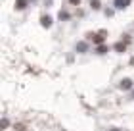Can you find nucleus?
<instances>
[{"instance_id": "f257e3e1", "label": "nucleus", "mask_w": 134, "mask_h": 131, "mask_svg": "<svg viewBox=\"0 0 134 131\" xmlns=\"http://www.w3.org/2000/svg\"><path fill=\"white\" fill-rule=\"evenodd\" d=\"M40 23H42L44 27H50V25H52V17H50V16H42V17H40Z\"/></svg>"}, {"instance_id": "f03ea898", "label": "nucleus", "mask_w": 134, "mask_h": 131, "mask_svg": "<svg viewBox=\"0 0 134 131\" xmlns=\"http://www.w3.org/2000/svg\"><path fill=\"white\" fill-rule=\"evenodd\" d=\"M119 87H121V89H130V87H132V79H123Z\"/></svg>"}, {"instance_id": "7ed1b4c3", "label": "nucleus", "mask_w": 134, "mask_h": 131, "mask_svg": "<svg viewBox=\"0 0 134 131\" xmlns=\"http://www.w3.org/2000/svg\"><path fill=\"white\" fill-rule=\"evenodd\" d=\"M129 4H130V0H115V6H117V8H126Z\"/></svg>"}, {"instance_id": "20e7f679", "label": "nucleus", "mask_w": 134, "mask_h": 131, "mask_svg": "<svg viewBox=\"0 0 134 131\" xmlns=\"http://www.w3.org/2000/svg\"><path fill=\"white\" fill-rule=\"evenodd\" d=\"M92 39H94L96 42H102L103 39H105V31H102V33H98V35H92Z\"/></svg>"}, {"instance_id": "39448f33", "label": "nucleus", "mask_w": 134, "mask_h": 131, "mask_svg": "<svg viewBox=\"0 0 134 131\" xmlns=\"http://www.w3.org/2000/svg\"><path fill=\"white\" fill-rule=\"evenodd\" d=\"M77 50H79V52H86V50H88V45H86L84 41L79 42V45H77Z\"/></svg>"}, {"instance_id": "423d86ee", "label": "nucleus", "mask_w": 134, "mask_h": 131, "mask_svg": "<svg viewBox=\"0 0 134 131\" xmlns=\"http://www.w3.org/2000/svg\"><path fill=\"white\" fill-rule=\"evenodd\" d=\"M25 6H27V0H17V2H15V8L17 10H23Z\"/></svg>"}, {"instance_id": "0eeeda50", "label": "nucleus", "mask_w": 134, "mask_h": 131, "mask_svg": "<svg viewBox=\"0 0 134 131\" xmlns=\"http://www.w3.org/2000/svg\"><path fill=\"white\" fill-rule=\"evenodd\" d=\"M123 48H125V42H121V45H115V50H117V52H121Z\"/></svg>"}, {"instance_id": "6e6552de", "label": "nucleus", "mask_w": 134, "mask_h": 131, "mask_svg": "<svg viewBox=\"0 0 134 131\" xmlns=\"http://www.w3.org/2000/svg\"><path fill=\"white\" fill-rule=\"evenodd\" d=\"M92 8H96V10L100 8V2H98V0H92Z\"/></svg>"}, {"instance_id": "1a4fd4ad", "label": "nucleus", "mask_w": 134, "mask_h": 131, "mask_svg": "<svg viewBox=\"0 0 134 131\" xmlns=\"http://www.w3.org/2000/svg\"><path fill=\"white\" fill-rule=\"evenodd\" d=\"M15 131H25V127H23L21 123H17V125H15Z\"/></svg>"}, {"instance_id": "9d476101", "label": "nucleus", "mask_w": 134, "mask_h": 131, "mask_svg": "<svg viewBox=\"0 0 134 131\" xmlns=\"http://www.w3.org/2000/svg\"><path fill=\"white\" fill-rule=\"evenodd\" d=\"M69 2H71V4H79V0H69Z\"/></svg>"}, {"instance_id": "9b49d317", "label": "nucleus", "mask_w": 134, "mask_h": 131, "mask_svg": "<svg viewBox=\"0 0 134 131\" xmlns=\"http://www.w3.org/2000/svg\"><path fill=\"white\" fill-rule=\"evenodd\" d=\"M109 131H121V129H109Z\"/></svg>"}]
</instances>
